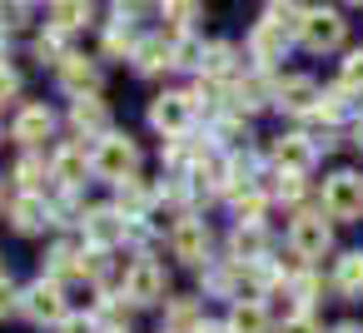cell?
Segmentation results:
<instances>
[{
  "instance_id": "obj_1",
  "label": "cell",
  "mask_w": 363,
  "mask_h": 333,
  "mask_svg": "<svg viewBox=\"0 0 363 333\" xmlns=\"http://www.w3.org/2000/svg\"><path fill=\"white\" fill-rule=\"evenodd\" d=\"M120 293L135 303V308H164L174 293H169V273L155 254H135V264L120 273Z\"/></svg>"
},
{
  "instance_id": "obj_2",
  "label": "cell",
  "mask_w": 363,
  "mask_h": 333,
  "mask_svg": "<svg viewBox=\"0 0 363 333\" xmlns=\"http://www.w3.org/2000/svg\"><path fill=\"white\" fill-rule=\"evenodd\" d=\"M289 254L298 259V264H318L328 249H333V219L323 214V209H298L294 219H289Z\"/></svg>"
},
{
  "instance_id": "obj_3",
  "label": "cell",
  "mask_w": 363,
  "mask_h": 333,
  "mask_svg": "<svg viewBox=\"0 0 363 333\" xmlns=\"http://www.w3.org/2000/svg\"><path fill=\"white\" fill-rule=\"evenodd\" d=\"M318 209L333 224H363V174L358 169H338L323 179L318 189Z\"/></svg>"
},
{
  "instance_id": "obj_4",
  "label": "cell",
  "mask_w": 363,
  "mask_h": 333,
  "mask_svg": "<svg viewBox=\"0 0 363 333\" xmlns=\"http://www.w3.org/2000/svg\"><path fill=\"white\" fill-rule=\"evenodd\" d=\"M21 313H26L35 328H60V323L70 318L65 283H60V278H50V273H40L35 283H26V288H21Z\"/></svg>"
},
{
  "instance_id": "obj_5",
  "label": "cell",
  "mask_w": 363,
  "mask_h": 333,
  "mask_svg": "<svg viewBox=\"0 0 363 333\" xmlns=\"http://www.w3.org/2000/svg\"><path fill=\"white\" fill-rule=\"evenodd\" d=\"M343 40H348V21H343V11H333V6H313V11H303L298 45H303L308 55H333V50H343Z\"/></svg>"
},
{
  "instance_id": "obj_6",
  "label": "cell",
  "mask_w": 363,
  "mask_h": 333,
  "mask_svg": "<svg viewBox=\"0 0 363 333\" xmlns=\"http://www.w3.org/2000/svg\"><path fill=\"white\" fill-rule=\"evenodd\" d=\"M135 169H140V145H135L130 135L110 130V135L95 140V179L125 184V179H135Z\"/></svg>"
},
{
  "instance_id": "obj_7",
  "label": "cell",
  "mask_w": 363,
  "mask_h": 333,
  "mask_svg": "<svg viewBox=\"0 0 363 333\" xmlns=\"http://www.w3.org/2000/svg\"><path fill=\"white\" fill-rule=\"evenodd\" d=\"M214 229L199 219V214H179L174 219V229H169V254L179 259V264H189V269H204L214 254Z\"/></svg>"
},
{
  "instance_id": "obj_8",
  "label": "cell",
  "mask_w": 363,
  "mask_h": 333,
  "mask_svg": "<svg viewBox=\"0 0 363 333\" xmlns=\"http://www.w3.org/2000/svg\"><path fill=\"white\" fill-rule=\"evenodd\" d=\"M194 115H199V110H194V95H189V90H164V95L150 100V130L164 135V140L189 135Z\"/></svg>"
},
{
  "instance_id": "obj_9",
  "label": "cell",
  "mask_w": 363,
  "mask_h": 333,
  "mask_svg": "<svg viewBox=\"0 0 363 333\" xmlns=\"http://www.w3.org/2000/svg\"><path fill=\"white\" fill-rule=\"evenodd\" d=\"M50 179L60 189H85L95 179V149H85V140H65L50 154Z\"/></svg>"
},
{
  "instance_id": "obj_10",
  "label": "cell",
  "mask_w": 363,
  "mask_h": 333,
  "mask_svg": "<svg viewBox=\"0 0 363 333\" xmlns=\"http://www.w3.org/2000/svg\"><path fill=\"white\" fill-rule=\"evenodd\" d=\"M298 35L289 30V26H279L274 16H264V21H254V30H249V40H244V50H249V60L259 65V70H269V65H279L284 55H289V45H294Z\"/></svg>"
},
{
  "instance_id": "obj_11",
  "label": "cell",
  "mask_w": 363,
  "mask_h": 333,
  "mask_svg": "<svg viewBox=\"0 0 363 333\" xmlns=\"http://www.w3.org/2000/svg\"><path fill=\"white\" fill-rule=\"evenodd\" d=\"M80 234L95 249H120V244H130V219L115 204H95V209L80 214Z\"/></svg>"
},
{
  "instance_id": "obj_12",
  "label": "cell",
  "mask_w": 363,
  "mask_h": 333,
  "mask_svg": "<svg viewBox=\"0 0 363 333\" xmlns=\"http://www.w3.org/2000/svg\"><path fill=\"white\" fill-rule=\"evenodd\" d=\"M318 80L313 75H284V80H274V110L279 115H289V120H308L313 115V105H318Z\"/></svg>"
},
{
  "instance_id": "obj_13",
  "label": "cell",
  "mask_w": 363,
  "mask_h": 333,
  "mask_svg": "<svg viewBox=\"0 0 363 333\" xmlns=\"http://www.w3.org/2000/svg\"><path fill=\"white\" fill-rule=\"evenodd\" d=\"M50 135H55V110H50V105L30 100V105L16 110V120H11V140H16L21 149H40Z\"/></svg>"
},
{
  "instance_id": "obj_14",
  "label": "cell",
  "mask_w": 363,
  "mask_h": 333,
  "mask_svg": "<svg viewBox=\"0 0 363 333\" xmlns=\"http://www.w3.org/2000/svg\"><path fill=\"white\" fill-rule=\"evenodd\" d=\"M274 105V80L269 70H254V75H239L229 85V110L234 115H254V110H269Z\"/></svg>"
},
{
  "instance_id": "obj_15",
  "label": "cell",
  "mask_w": 363,
  "mask_h": 333,
  "mask_svg": "<svg viewBox=\"0 0 363 333\" xmlns=\"http://www.w3.org/2000/svg\"><path fill=\"white\" fill-rule=\"evenodd\" d=\"M70 130H75V140H100V135H110V105L100 100V90L70 100Z\"/></svg>"
},
{
  "instance_id": "obj_16",
  "label": "cell",
  "mask_w": 363,
  "mask_h": 333,
  "mask_svg": "<svg viewBox=\"0 0 363 333\" xmlns=\"http://www.w3.org/2000/svg\"><path fill=\"white\" fill-rule=\"evenodd\" d=\"M11 229L16 234H45V229H55V204L45 194H16L11 199Z\"/></svg>"
},
{
  "instance_id": "obj_17",
  "label": "cell",
  "mask_w": 363,
  "mask_h": 333,
  "mask_svg": "<svg viewBox=\"0 0 363 333\" xmlns=\"http://www.w3.org/2000/svg\"><path fill=\"white\" fill-rule=\"evenodd\" d=\"M313 159H318L313 135H279V140H274V169H284V174H308Z\"/></svg>"
},
{
  "instance_id": "obj_18",
  "label": "cell",
  "mask_w": 363,
  "mask_h": 333,
  "mask_svg": "<svg viewBox=\"0 0 363 333\" xmlns=\"http://www.w3.org/2000/svg\"><path fill=\"white\" fill-rule=\"evenodd\" d=\"M239 75H244V60H239V50H234L229 40H209V45H204V70H199V80L234 85Z\"/></svg>"
},
{
  "instance_id": "obj_19",
  "label": "cell",
  "mask_w": 363,
  "mask_h": 333,
  "mask_svg": "<svg viewBox=\"0 0 363 333\" xmlns=\"http://www.w3.org/2000/svg\"><path fill=\"white\" fill-rule=\"evenodd\" d=\"M55 80H60V90H70V95H95L100 90V65L90 60V55H65L60 65H55Z\"/></svg>"
},
{
  "instance_id": "obj_20",
  "label": "cell",
  "mask_w": 363,
  "mask_h": 333,
  "mask_svg": "<svg viewBox=\"0 0 363 333\" xmlns=\"http://www.w3.org/2000/svg\"><path fill=\"white\" fill-rule=\"evenodd\" d=\"M333 293L343 298V303H358L363 298V249H343L338 259H333Z\"/></svg>"
},
{
  "instance_id": "obj_21",
  "label": "cell",
  "mask_w": 363,
  "mask_h": 333,
  "mask_svg": "<svg viewBox=\"0 0 363 333\" xmlns=\"http://www.w3.org/2000/svg\"><path fill=\"white\" fill-rule=\"evenodd\" d=\"M130 65H135V75H145V80H155V75L174 70V40H164V35H145Z\"/></svg>"
},
{
  "instance_id": "obj_22",
  "label": "cell",
  "mask_w": 363,
  "mask_h": 333,
  "mask_svg": "<svg viewBox=\"0 0 363 333\" xmlns=\"http://www.w3.org/2000/svg\"><path fill=\"white\" fill-rule=\"evenodd\" d=\"M229 259H239V264H264V259H269V229H264V224H234V234H229Z\"/></svg>"
},
{
  "instance_id": "obj_23",
  "label": "cell",
  "mask_w": 363,
  "mask_h": 333,
  "mask_svg": "<svg viewBox=\"0 0 363 333\" xmlns=\"http://www.w3.org/2000/svg\"><path fill=\"white\" fill-rule=\"evenodd\" d=\"M140 40H145V35H135V21H130L125 11L105 26V55H110V60H135Z\"/></svg>"
},
{
  "instance_id": "obj_24",
  "label": "cell",
  "mask_w": 363,
  "mask_h": 333,
  "mask_svg": "<svg viewBox=\"0 0 363 333\" xmlns=\"http://www.w3.org/2000/svg\"><path fill=\"white\" fill-rule=\"evenodd\" d=\"M150 204H155V189H145V184H140V174H135V179H125V184H115V209H120L130 224L150 219Z\"/></svg>"
},
{
  "instance_id": "obj_25",
  "label": "cell",
  "mask_w": 363,
  "mask_h": 333,
  "mask_svg": "<svg viewBox=\"0 0 363 333\" xmlns=\"http://www.w3.org/2000/svg\"><path fill=\"white\" fill-rule=\"evenodd\" d=\"M224 323H229V333H269V308H264V298H234Z\"/></svg>"
},
{
  "instance_id": "obj_26",
  "label": "cell",
  "mask_w": 363,
  "mask_h": 333,
  "mask_svg": "<svg viewBox=\"0 0 363 333\" xmlns=\"http://www.w3.org/2000/svg\"><path fill=\"white\" fill-rule=\"evenodd\" d=\"M11 179H16V189H21V194H45V179H50V159H40L35 149H26V154L16 159Z\"/></svg>"
},
{
  "instance_id": "obj_27",
  "label": "cell",
  "mask_w": 363,
  "mask_h": 333,
  "mask_svg": "<svg viewBox=\"0 0 363 333\" xmlns=\"http://www.w3.org/2000/svg\"><path fill=\"white\" fill-rule=\"evenodd\" d=\"M204 328V303L199 298H169L164 303V333H199Z\"/></svg>"
},
{
  "instance_id": "obj_28",
  "label": "cell",
  "mask_w": 363,
  "mask_h": 333,
  "mask_svg": "<svg viewBox=\"0 0 363 333\" xmlns=\"http://www.w3.org/2000/svg\"><path fill=\"white\" fill-rule=\"evenodd\" d=\"M269 204H274V194L269 189H239V194H229V209H234V224H264V214H269Z\"/></svg>"
},
{
  "instance_id": "obj_29",
  "label": "cell",
  "mask_w": 363,
  "mask_h": 333,
  "mask_svg": "<svg viewBox=\"0 0 363 333\" xmlns=\"http://www.w3.org/2000/svg\"><path fill=\"white\" fill-rule=\"evenodd\" d=\"M95 21V0H50V26L55 30H80V26H90Z\"/></svg>"
},
{
  "instance_id": "obj_30",
  "label": "cell",
  "mask_w": 363,
  "mask_h": 333,
  "mask_svg": "<svg viewBox=\"0 0 363 333\" xmlns=\"http://www.w3.org/2000/svg\"><path fill=\"white\" fill-rule=\"evenodd\" d=\"M269 194H274V204H289V209L298 214V209H303V199H308V174H284V169H274Z\"/></svg>"
},
{
  "instance_id": "obj_31",
  "label": "cell",
  "mask_w": 363,
  "mask_h": 333,
  "mask_svg": "<svg viewBox=\"0 0 363 333\" xmlns=\"http://www.w3.org/2000/svg\"><path fill=\"white\" fill-rule=\"evenodd\" d=\"M308 120H318V125H323V130H333V125H343V120H348V95H343V90H338V85H333V90H323V95H318V105H313V115H308Z\"/></svg>"
},
{
  "instance_id": "obj_32",
  "label": "cell",
  "mask_w": 363,
  "mask_h": 333,
  "mask_svg": "<svg viewBox=\"0 0 363 333\" xmlns=\"http://www.w3.org/2000/svg\"><path fill=\"white\" fill-rule=\"evenodd\" d=\"M160 16L174 35H189V26L199 21V0H160Z\"/></svg>"
},
{
  "instance_id": "obj_33",
  "label": "cell",
  "mask_w": 363,
  "mask_h": 333,
  "mask_svg": "<svg viewBox=\"0 0 363 333\" xmlns=\"http://www.w3.org/2000/svg\"><path fill=\"white\" fill-rule=\"evenodd\" d=\"M338 90H343L348 100L363 95V50H348V55L338 60Z\"/></svg>"
},
{
  "instance_id": "obj_34",
  "label": "cell",
  "mask_w": 363,
  "mask_h": 333,
  "mask_svg": "<svg viewBox=\"0 0 363 333\" xmlns=\"http://www.w3.org/2000/svg\"><path fill=\"white\" fill-rule=\"evenodd\" d=\"M174 70H204V40L194 35H174Z\"/></svg>"
},
{
  "instance_id": "obj_35",
  "label": "cell",
  "mask_w": 363,
  "mask_h": 333,
  "mask_svg": "<svg viewBox=\"0 0 363 333\" xmlns=\"http://www.w3.org/2000/svg\"><path fill=\"white\" fill-rule=\"evenodd\" d=\"M70 50H65V30H55V26H45V35H35V60H50V65H60Z\"/></svg>"
},
{
  "instance_id": "obj_36",
  "label": "cell",
  "mask_w": 363,
  "mask_h": 333,
  "mask_svg": "<svg viewBox=\"0 0 363 333\" xmlns=\"http://www.w3.org/2000/svg\"><path fill=\"white\" fill-rule=\"evenodd\" d=\"M30 21V0H0V30H21Z\"/></svg>"
},
{
  "instance_id": "obj_37",
  "label": "cell",
  "mask_w": 363,
  "mask_h": 333,
  "mask_svg": "<svg viewBox=\"0 0 363 333\" xmlns=\"http://www.w3.org/2000/svg\"><path fill=\"white\" fill-rule=\"evenodd\" d=\"M16 100H21V70H11L6 60H0V110L16 105Z\"/></svg>"
},
{
  "instance_id": "obj_38",
  "label": "cell",
  "mask_w": 363,
  "mask_h": 333,
  "mask_svg": "<svg viewBox=\"0 0 363 333\" xmlns=\"http://www.w3.org/2000/svg\"><path fill=\"white\" fill-rule=\"evenodd\" d=\"M274 333H323V323H318L313 313H289V318H284Z\"/></svg>"
},
{
  "instance_id": "obj_39",
  "label": "cell",
  "mask_w": 363,
  "mask_h": 333,
  "mask_svg": "<svg viewBox=\"0 0 363 333\" xmlns=\"http://www.w3.org/2000/svg\"><path fill=\"white\" fill-rule=\"evenodd\" d=\"M55 333H105V328H100V318H95V313H70Z\"/></svg>"
},
{
  "instance_id": "obj_40",
  "label": "cell",
  "mask_w": 363,
  "mask_h": 333,
  "mask_svg": "<svg viewBox=\"0 0 363 333\" xmlns=\"http://www.w3.org/2000/svg\"><path fill=\"white\" fill-rule=\"evenodd\" d=\"M11 313H21V288L11 278H0V318H11Z\"/></svg>"
},
{
  "instance_id": "obj_41",
  "label": "cell",
  "mask_w": 363,
  "mask_h": 333,
  "mask_svg": "<svg viewBox=\"0 0 363 333\" xmlns=\"http://www.w3.org/2000/svg\"><path fill=\"white\" fill-rule=\"evenodd\" d=\"M353 145H358V154H363V115L353 120Z\"/></svg>"
},
{
  "instance_id": "obj_42",
  "label": "cell",
  "mask_w": 363,
  "mask_h": 333,
  "mask_svg": "<svg viewBox=\"0 0 363 333\" xmlns=\"http://www.w3.org/2000/svg\"><path fill=\"white\" fill-rule=\"evenodd\" d=\"M199 333H229V323H209V318H204V328H199Z\"/></svg>"
},
{
  "instance_id": "obj_43",
  "label": "cell",
  "mask_w": 363,
  "mask_h": 333,
  "mask_svg": "<svg viewBox=\"0 0 363 333\" xmlns=\"http://www.w3.org/2000/svg\"><path fill=\"white\" fill-rule=\"evenodd\" d=\"M328 333H363V328H358V323H333Z\"/></svg>"
},
{
  "instance_id": "obj_44",
  "label": "cell",
  "mask_w": 363,
  "mask_h": 333,
  "mask_svg": "<svg viewBox=\"0 0 363 333\" xmlns=\"http://www.w3.org/2000/svg\"><path fill=\"white\" fill-rule=\"evenodd\" d=\"M115 6H120V11H125V16H130V11H135V6H145V0H115Z\"/></svg>"
},
{
  "instance_id": "obj_45",
  "label": "cell",
  "mask_w": 363,
  "mask_h": 333,
  "mask_svg": "<svg viewBox=\"0 0 363 333\" xmlns=\"http://www.w3.org/2000/svg\"><path fill=\"white\" fill-rule=\"evenodd\" d=\"M0 209H6V179H0Z\"/></svg>"
},
{
  "instance_id": "obj_46",
  "label": "cell",
  "mask_w": 363,
  "mask_h": 333,
  "mask_svg": "<svg viewBox=\"0 0 363 333\" xmlns=\"http://www.w3.org/2000/svg\"><path fill=\"white\" fill-rule=\"evenodd\" d=\"M6 35H11V30H0V45H6ZM0 60H6V55H0Z\"/></svg>"
},
{
  "instance_id": "obj_47",
  "label": "cell",
  "mask_w": 363,
  "mask_h": 333,
  "mask_svg": "<svg viewBox=\"0 0 363 333\" xmlns=\"http://www.w3.org/2000/svg\"><path fill=\"white\" fill-rule=\"evenodd\" d=\"M343 6H358V11H363V0H343Z\"/></svg>"
},
{
  "instance_id": "obj_48",
  "label": "cell",
  "mask_w": 363,
  "mask_h": 333,
  "mask_svg": "<svg viewBox=\"0 0 363 333\" xmlns=\"http://www.w3.org/2000/svg\"><path fill=\"white\" fill-rule=\"evenodd\" d=\"M105 333H130V328H105Z\"/></svg>"
},
{
  "instance_id": "obj_49",
  "label": "cell",
  "mask_w": 363,
  "mask_h": 333,
  "mask_svg": "<svg viewBox=\"0 0 363 333\" xmlns=\"http://www.w3.org/2000/svg\"><path fill=\"white\" fill-rule=\"evenodd\" d=\"M0 140H6V125H0Z\"/></svg>"
},
{
  "instance_id": "obj_50",
  "label": "cell",
  "mask_w": 363,
  "mask_h": 333,
  "mask_svg": "<svg viewBox=\"0 0 363 333\" xmlns=\"http://www.w3.org/2000/svg\"><path fill=\"white\" fill-rule=\"evenodd\" d=\"M0 278H6V264H0Z\"/></svg>"
}]
</instances>
